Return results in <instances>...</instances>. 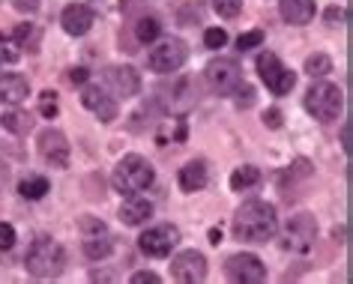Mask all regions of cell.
Wrapping results in <instances>:
<instances>
[{"label": "cell", "instance_id": "1", "mask_svg": "<svg viewBox=\"0 0 353 284\" xmlns=\"http://www.w3.org/2000/svg\"><path fill=\"white\" fill-rule=\"evenodd\" d=\"M276 230H279L276 207L267 201H245L234 212V234L243 243H267V239L276 236Z\"/></svg>", "mask_w": 353, "mask_h": 284}, {"label": "cell", "instance_id": "2", "mask_svg": "<svg viewBox=\"0 0 353 284\" xmlns=\"http://www.w3.org/2000/svg\"><path fill=\"white\" fill-rule=\"evenodd\" d=\"M24 263L33 278H57L66 266V252L51 236H37L24 254Z\"/></svg>", "mask_w": 353, "mask_h": 284}, {"label": "cell", "instance_id": "3", "mask_svg": "<svg viewBox=\"0 0 353 284\" xmlns=\"http://www.w3.org/2000/svg\"><path fill=\"white\" fill-rule=\"evenodd\" d=\"M114 189L120 194H141L153 185V165L147 162L144 156L132 153V156H123L117 168H114V176H111Z\"/></svg>", "mask_w": 353, "mask_h": 284}, {"label": "cell", "instance_id": "4", "mask_svg": "<svg viewBox=\"0 0 353 284\" xmlns=\"http://www.w3.org/2000/svg\"><path fill=\"white\" fill-rule=\"evenodd\" d=\"M159 105L168 111V114H176V117H186V114L195 108L198 102V87L189 75H176L171 81H162L159 84Z\"/></svg>", "mask_w": 353, "mask_h": 284}, {"label": "cell", "instance_id": "5", "mask_svg": "<svg viewBox=\"0 0 353 284\" xmlns=\"http://www.w3.org/2000/svg\"><path fill=\"white\" fill-rule=\"evenodd\" d=\"M305 111L321 123H335L344 111V96L330 81H314L312 90L305 93Z\"/></svg>", "mask_w": 353, "mask_h": 284}, {"label": "cell", "instance_id": "6", "mask_svg": "<svg viewBox=\"0 0 353 284\" xmlns=\"http://www.w3.org/2000/svg\"><path fill=\"white\" fill-rule=\"evenodd\" d=\"M258 75H261V81L267 84V90L276 93V96H288L296 84V75L290 72L272 51H263V54L258 57Z\"/></svg>", "mask_w": 353, "mask_h": 284}, {"label": "cell", "instance_id": "7", "mask_svg": "<svg viewBox=\"0 0 353 284\" xmlns=\"http://www.w3.org/2000/svg\"><path fill=\"white\" fill-rule=\"evenodd\" d=\"M314 239H317V221L314 216H308V212H299L288 221L285 227V236H281V245L288 248V252H296V254H305L314 248Z\"/></svg>", "mask_w": 353, "mask_h": 284}, {"label": "cell", "instance_id": "8", "mask_svg": "<svg viewBox=\"0 0 353 284\" xmlns=\"http://www.w3.org/2000/svg\"><path fill=\"white\" fill-rule=\"evenodd\" d=\"M186 60H189V45L183 39H176V37H168V39L159 42L153 51H150L147 63H150L153 72H176Z\"/></svg>", "mask_w": 353, "mask_h": 284}, {"label": "cell", "instance_id": "9", "mask_svg": "<svg viewBox=\"0 0 353 284\" xmlns=\"http://www.w3.org/2000/svg\"><path fill=\"white\" fill-rule=\"evenodd\" d=\"M204 75H207V84L213 87L219 96H231L236 87L243 84V69H240V63H236V60H231V57L213 60V63L207 66Z\"/></svg>", "mask_w": 353, "mask_h": 284}, {"label": "cell", "instance_id": "10", "mask_svg": "<svg viewBox=\"0 0 353 284\" xmlns=\"http://www.w3.org/2000/svg\"><path fill=\"white\" fill-rule=\"evenodd\" d=\"M225 272H228V278L236 281V284H261L267 278V266H263V261L258 254H249V252L228 257Z\"/></svg>", "mask_w": 353, "mask_h": 284}, {"label": "cell", "instance_id": "11", "mask_svg": "<svg viewBox=\"0 0 353 284\" xmlns=\"http://www.w3.org/2000/svg\"><path fill=\"white\" fill-rule=\"evenodd\" d=\"M138 245L147 257H168L176 245H180V230L174 225H156V227H150L141 234Z\"/></svg>", "mask_w": 353, "mask_h": 284}, {"label": "cell", "instance_id": "12", "mask_svg": "<svg viewBox=\"0 0 353 284\" xmlns=\"http://www.w3.org/2000/svg\"><path fill=\"white\" fill-rule=\"evenodd\" d=\"M81 234H84V254L90 257V261H102V257H108L114 252V239L108 236V230H105L99 219L84 216Z\"/></svg>", "mask_w": 353, "mask_h": 284}, {"label": "cell", "instance_id": "13", "mask_svg": "<svg viewBox=\"0 0 353 284\" xmlns=\"http://www.w3.org/2000/svg\"><path fill=\"white\" fill-rule=\"evenodd\" d=\"M171 275L174 281L180 284H198L207 278V257L195 252V248H189V252H180L171 261Z\"/></svg>", "mask_w": 353, "mask_h": 284}, {"label": "cell", "instance_id": "14", "mask_svg": "<svg viewBox=\"0 0 353 284\" xmlns=\"http://www.w3.org/2000/svg\"><path fill=\"white\" fill-rule=\"evenodd\" d=\"M39 156L51 168H66L69 165V141L60 129H42L39 132Z\"/></svg>", "mask_w": 353, "mask_h": 284}, {"label": "cell", "instance_id": "15", "mask_svg": "<svg viewBox=\"0 0 353 284\" xmlns=\"http://www.w3.org/2000/svg\"><path fill=\"white\" fill-rule=\"evenodd\" d=\"M102 81H105V87H111V93L120 96V99H132V96L141 90V75L132 66H108L102 72Z\"/></svg>", "mask_w": 353, "mask_h": 284}, {"label": "cell", "instance_id": "16", "mask_svg": "<svg viewBox=\"0 0 353 284\" xmlns=\"http://www.w3.org/2000/svg\"><path fill=\"white\" fill-rule=\"evenodd\" d=\"M81 105L87 111H93L102 123H111L114 117H117V102H114L99 84H87L81 90Z\"/></svg>", "mask_w": 353, "mask_h": 284}, {"label": "cell", "instance_id": "17", "mask_svg": "<svg viewBox=\"0 0 353 284\" xmlns=\"http://www.w3.org/2000/svg\"><path fill=\"white\" fill-rule=\"evenodd\" d=\"M93 19L96 15L87 3H69L63 15H60V24H63V30L69 37H84V33L93 28Z\"/></svg>", "mask_w": 353, "mask_h": 284}, {"label": "cell", "instance_id": "18", "mask_svg": "<svg viewBox=\"0 0 353 284\" xmlns=\"http://www.w3.org/2000/svg\"><path fill=\"white\" fill-rule=\"evenodd\" d=\"M28 93H30V84H28V78L24 75H19V72L0 75V102L21 105L24 99H28Z\"/></svg>", "mask_w": 353, "mask_h": 284}, {"label": "cell", "instance_id": "19", "mask_svg": "<svg viewBox=\"0 0 353 284\" xmlns=\"http://www.w3.org/2000/svg\"><path fill=\"white\" fill-rule=\"evenodd\" d=\"M150 216H153V203H150L147 198H141V194H129V198L123 201V207H120V219L126 221V225H132V227L144 225Z\"/></svg>", "mask_w": 353, "mask_h": 284}, {"label": "cell", "instance_id": "20", "mask_svg": "<svg viewBox=\"0 0 353 284\" xmlns=\"http://www.w3.org/2000/svg\"><path fill=\"white\" fill-rule=\"evenodd\" d=\"M279 12L288 24H308L314 19V0H279Z\"/></svg>", "mask_w": 353, "mask_h": 284}, {"label": "cell", "instance_id": "21", "mask_svg": "<svg viewBox=\"0 0 353 284\" xmlns=\"http://www.w3.org/2000/svg\"><path fill=\"white\" fill-rule=\"evenodd\" d=\"M204 185H207V165L201 162V159L183 165V171H180V189L183 192H201Z\"/></svg>", "mask_w": 353, "mask_h": 284}, {"label": "cell", "instance_id": "22", "mask_svg": "<svg viewBox=\"0 0 353 284\" xmlns=\"http://www.w3.org/2000/svg\"><path fill=\"white\" fill-rule=\"evenodd\" d=\"M0 126H3L10 135H28V132L33 129V120H30V114H24V111H6L3 117H0Z\"/></svg>", "mask_w": 353, "mask_h": 284}, {"label": "cell", "instance_id": "23", "mask_svg": "<svg viewBox=\"0 0 353 284\" xmlns=\"http://www.w3.org/2000/svg\"><path fill=\"white\" fill-rule=\"evenodd\" d=\"M261 183V171L254 165H240L236 171L231 174V189L234 192H245V189H254Z\"/></svg>", "mask_w": 353, "mask_h": 284}, {"label": "cell", "instance_id": "24", "mask_svg": "<svg viewBox=\"0 0 353 284\" xmlns=\"http://www.w3.org/2000/svg\"><path fill=\"white\" fill-rule=\"evenodd\" d=\"M15 45H19L21 51H37L39 48V39H42V30L37 28V24H19L12 33Z\"/></svg>", "mask_w": 353, "mask_h": 284}, {"label": "cell", "instance_id": "25", "mask_svg": "<svg viewBox=\"0 0 353 284\" xmlns=\"http://www.w3.org/2000/svg\"><path fill=\"white\" fill-rule=\"evenodd\" d=\"M159 33H162V24H159L156 15H141V19L135 21V37L138 42H156L159 39Z\"/></svg>", "mask_w": 353, "mask_h": 284}, {"label": "cell", "instance_id": "26", "mask_svg": "<svg viewBox=\"0 0 353 284\" xmlns=\"http://www.w3.org/2000/svg\"><path fill=\"white\" fill-rule=\"evenodd\" d=\"M48 189H51V183L46 180V176H28V180H21V185H19L21 198H28V201H39V198H46Z\"/></svg>", "mask_w": 353, "mask_h": 284}, {"label": "cell", "instance_id": "27", "mask_svg": "<svg viewBox=\"0 0 353 284\" xmlns=\"http://www.w3.org/2000/svg\"><path fill=\"white\" fill-rule=\"evenodd\" d=\"M305 72L312 75V78H323V75H330V72H332V60L326 57V54H314V57H308V60H305Z\"/></svg>", "mask_w": 353, "mask_h": 284}, {"label": "cell", "instance_id": "28", "mask_svg": "<svg viewBox=\"0 0 353 284\" xmlns=\"http://www.w3.org/2000/svg\"><path fill=\"white\" fill-rule=\"evenodd\" d=\"M213 10L222 19H236L243 12V0H213Z\"/></svg>", "mask_w": 353, "mask_h": 284}, {"label": "cell", "instance_id": "29", "mask_svg": "<svg viewBox=\"0 0 353 284\" xmlns=\"http://www.w3.org/2000/svg\"><path fill=\"white\" fill-rule=\"evenodd\" d=\"M39 114L46 120H54L57 117V93H51V90H46L39 96Z\"/></svg>", "mask_w": 353, "mask_h": 284}, {"label": "cell", "instance_id": "30", "mask_svg": "<svg viewBox=\"0 0 353 284\" xmlns=\"http://www.w3.org/2000/svg\"><path fill=\"white\" fill-rule=\"evenodd\" d=\"M225 42H228V33L222 28H207V33H204V45L207 48L219 51V48H225Z\"/></svg>", "mask_w": 353, "mask_h": 284}, {"label": "cell", "instance_id": "31", "mask_svg": "<svg viewBox=\"0 0 353 284\" xmlns=\"http://www.w3.org/2000/svg\"><path fill=\"white\" fill-rule=\"evenodd\" d=\"M0 57H3L6 63H15V60L21 57V48L15 45V39H10V37H0Z\"/></svg>", "mask_w": 353, "mask_h": 284}, {"label": "cell", "instance_id": "32", "mask_svg": "<svg viewBox=\"0 0 353 284\" xmlns=\"http://www.w3.org/2000/svg\"><path fill=\"white\" fill-rule=\"evenodd\" d=\"M263 42V30H249V33H243L240 39H236V48L240 51H252V48H258Z\"/></svg>", "mask_w": 353, "mask_h": 284}, {"label": "cell", "instance_id": "33", "mask_svg": "<svg viewBox=\"0 0 353 284\" xmlns=\"http://www.w3.org/2000/svg\"><path fill=\"white\" fill-rule=\"evenodd\" d=\"M15 245V227L10 221H0V252H10Z\"/></svg>", "mask_w": 353, "mask_h": 284}, {"label": "cell", "instance_id": "34", "mask_svg": "<svg viewBox=\"0 0 353 284\" xmlns=\"http://www.w3.org/2000/svg\"><path fill=\"white\" fill-rule=\"evenodd\" d=\"M236 108H252V102H254V90L249 84H240L236 87Z\"/></svg>", "mask_w": 353, "mask_h": 284}, {"label": "cell", "instance_id": "35", "mask_svg": "<svg viewBox=\"0 0 353 284\" xmlns=\"http://www.w3.org/2000/svg\"><path fill=\"white\" fill-rule=\"evenodd\" d=\"M66 81L72 84V87H84V84H87V69H84V66H72V69L66 72Z\"/></svg>", "mask_w": 353, "mask_h": 284}, {"label": "cell", "instance_id": "36", "mask_svg": "<svg viewBox=\"0 0 353 284\" xmlns=\"http://www.w3.org/2000/svg\"><path fill=\"white\" fill-rule=\"evenodd\" d=\"M159 281H162V278H159L156 272H150V270L132 275V284H159Z\"/></svg>", "mask_w": 353, "mask_h": 284}, {"label": "cell", "instance_id": "37", "mask_svg": "<svg viewBox=\"0 0 353 284\" xmlns=\"http://www.w3.org/2000/svg\"><path fill=\"white\" fill-rule=\"evenodd\" d=\"M12 6L19 12H37L39 10V0H12Z\"/></svg>", "mask_w": 353, "mask_h": 284}, {"label": "cell", "instance_id": "38", "mask_svg": "<svg viewBox=\"0 0 353 284\" xmlns=\"http://www.w3.org/2000/svg\"><path fill=\"white\" fill-rule=\"evenodd\" d=\"M263 123H267L270 129H279L281 126V111H276V108H270L267 114H263Z\"/></svg>", "mask_w": 353, "mask_h": 284}, {"label": "cell", "instance_id": "39", "mask_svg": "<svg viewBox=\"0 0 353 284\" xmlns=\"http://www.w3.org/2000/svg\"><path fill=\"white\" fill-rule=\"evenodd\" d=\"M341 147H344V153H350V126L341 129Z\"/></svg>", "mask_w": 353, "mask_h": 284}, {"label": "cell", "instance_id": "40", "mask_svg": "<svg viewBox=\"0 0 353 284\" xmlns=\"http://www.w3.org/2000/svg\"><path fill=\"white\" fill-rule=\"evenodd\" d=\"M210 243H213V245H219V243H222V230H210Z\"/></svg>", "mask_w": 353, "mask_h": 284}, {"label": "cell", "instance_id": "41", "mask_svg": "<svg viewBox=\"0 0 353 284\" xmlns=\"http://www.w3.org/2000/svg\"><path fill=\"white\" fill-rule=\"evenodd\" d=\"M335 19H339V21H341V19H344V15H341L339 10H330V12H326V21H335Z\"/></svg>", "mask_w": 353, "mask_h": 284}, {"label": "cell", "instance_id": "42", "mask_svg": "<svg viewBox=\"0 0 353 284\" xmlns=\"http://www.w3.org/2000/svg\"><path fill=\"white\" fill-rule=\"evenodd\" d=\"M0 60H3V57H0Z\"/></svg>", "mask_w": 353, "mask_h": 284}]
</instances>
